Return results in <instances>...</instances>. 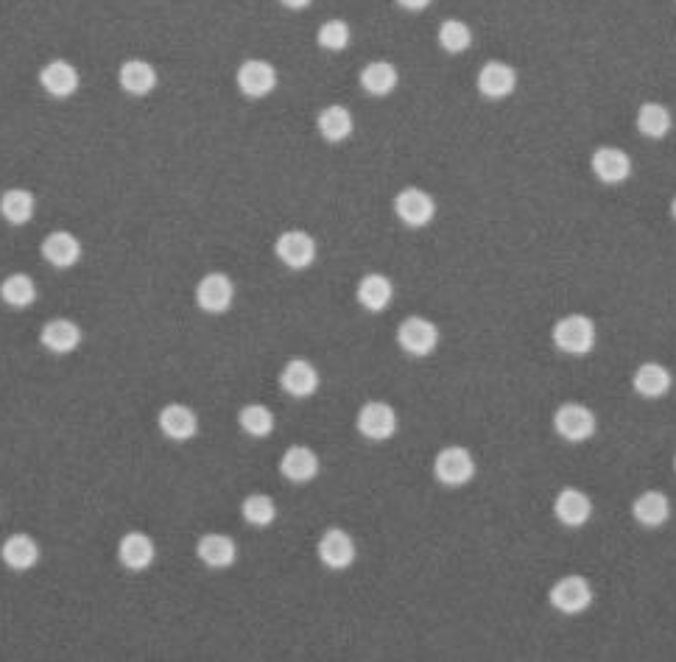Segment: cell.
<instances>
[{"label": "cell", "instance_id": "6da1fadb", "mask_svg": "<svg viewBox=\"0 0 676 662\" xmlns=\"http://www.w3.org/2000/svg\"><path fill=\"white\" fill-rule=\"evenodd\" d=\"M595 325L590 316L584 313H570V316H562L559 322L551 330V338H554L556 350L565 352V355H587L593 352L595 347Z\"/></svg>", "mask_w": 676, "mask_h": 662}, {"label": "cell", "instance_id": "7a4b0ae2", "mask_svg": "<svg viewBox=\"0 0 676 662\" xmlns=\"http://www.w3.org/2000/svg\"><path fill=\"white\" fill-rule=\"evenodd\" d=\"M433 475H436L439 484H445V487L453 489L470 484L475 478L473 453L461 445L442 447V450L436 453V459H433Z\"/></svg>", "mask_w": 676, "mask_h": 662}, {"label": "cell", "instance_id": "3957f363", "mask_svg": "<svg viewBox=\"0 0 676 662\" xmlns=\"http://www.w3.org/2000/svg\"><path fill=\"white\" fill-rule=\"evenodd\" d=\"M548 601L562 615H579V612L590 609V604H593V584L584 576H579V573L562 576V579L554 581Z\"/></svg>", "mask_w": 676, "mask_h": 662}, {"label": "cell", "instance_id": "277c9868", "mask_svg": "<svg viewBox=\"0 0 676 662\" xmlns=\"http://www.w3.org/2000/svg\"><path fill=\"white\" fill-rule=\"evenodd\" d=\"M397 344L411 358H428L439 347V327L433 325L431 319L408 316L403 319V325L397 327Z\"/></svg>", "mask_w": 676, "mask_h": 662}, {"label": "cell", "instance_id": "5b68a950", "mask_svg": "<svg viewBox=\"0 0 676 662\" xmlns=\"http://www.w3.org/2000/svg\"><path fill=\"white\" fill-rule=\"evenodd\" d=\"M394 213L406 227L422 230L436 216V202L431 193H425L422 188H403L394 196Z\"/></svg>", "mask_w": 676, "mask_h": 662}, {"label": "cell", "instance_id": "8992f818", "mask_svg": "<svg viewBox=\"0 0 676 662\" xmlns=\"http://www.w3.org/2000/svg\"><path fill=\"white\" fill-rule=\"evenodd\" d=\"M235 302V283L224 271H210L204 274L199 285H196V305L202 308L204 313H227Z\"/></svg>", "mask_w": 676, "mask_h": 662}, {"label": "cell", "instance_id": "52a82bcc", "mask_svg": "<svg viewBox=\"0 0 676 662\" xmlns=\"http://www.w3.org/2000/svg\"><path fill=\"white\" fill-rule=\"evenodd\" d=\"M595 414L582 403H565V406L556 408L554 414V431L565 439V442H587L595 433Z\"/></svg>", "mask_w": 676, "mask_h": 662}, {"label": "cell", "instance_id": "ba28073f", "mask_svg": "<svg viewBox=\"0 0 676 662\" xmlns=\"http://www.w3.org/2000/svg\"><path fill=\"white\" fill-rule=\"evenodd\" d=\"M358 431L369 442H386L397 433V414L389 403L383 400H369L358 411V419H355Z\"/></svg>", "mask_w": 676, "mask_h": 662}, {"label": "cell", "instance_id": "9c48e42d", "mask_svg": "<svg viewBox=\"0 0 676 662\" xmlns=\"http://www.w3.org/2000/svg\"><path fill=\"white\" fill-rule=\"evenodd\" d=\"M316 554H319V562L325 568L347 570L352 568V562L358 556V548H355V540H352L344 528H327L325 534L319 537Z\"/></svg>", "mask_w": 676, "mask_h": 662}, {"label": "cell", "instance_id": "30bf717a", "mask_svg": "<svg viewBox=\"0 0 676 662\" xmlns=\"http://www.w3.org/2000/svg\"><path fill=\"white\" fill-rule=\"evenodd\" d=\"M274 255L280 257V263L288 269L302 271L313 266V260H316V241L308 232L285 230L274 244Z\"/></svg>", "mask_w": 676, "mask_h": 662}, {"label": "cell", "instance_id": "8fae6325", "mask_svg": "<svg viewBox=\"0 0 676 662\" xmlns=\"http://www.w3.org/2000/svg\"><path fill=\"white\" fill-rule=\"evenodd\" d=\"M235 82L246 98H266L277 90V68L266 59H246L235 73Z\"/></svg>", "mask_w": 676, "mask_h": 662}, {"label": "cell", "instance_id": "7c38bea8", "mask_svg": "<svg viewBox=\"0 0 676 662\" xmlns=\"http://www.w3.org/2000/svg\"><path fill=\"white\" fill-rule=\"evenodd\" d=\"M478 93L489 98V101H503L517 90V70L509 65V62H498L492 59L484 68L478 70Z\"/></svg>", "mask_w": 676, "mask_h": 662}, {"label": "cell", "instance_id": "4fadbf2b", "mask_svg": "<svg viewBox=\"0 0 676 662\" xmlns=\"http://www.w3.org/2000/svg\"><path fill=\"white\" fill-rule=\"evenodd\" d=\"M40 252H42V257H45V263H48V266H54V269H59V271L73 269V266H76L84 255L82 241H79V238L68 230H56V232H51V235H45Z\"/></svg>", "mask_w": 676, "mask_h": 662}, {"label": "cell", "instance_id": "5bb4252c", "mask_svg": "<svg viewBox=\"0 0 676 662\" xmlns=\"http://www.w3.org/2000/svg\"><path fill=\"white\" fill-rule=\"evenodd\" d=\"M157 425H160L165 439H171V442H190L199 433V417L185 403H168V406L160 408Z\"/></svg>", "mask_w": 676, "mask_h": 662}, {"label": "cell", "instance_id": "9a60e30c", "mask_svg": "<svg viewBox=\"0 0 676 662\" xmlns=\"http://www.w3.org/2000/svg\"><path fill=\"white\" fill-rule=\"evenodd\" d=\"M593 174L604 182V185H621L632 176V157L618 146H601L593 151L590 157Z\"/></svg>", "mask_w": 676, "mask_h": 662}, {"label": "cell", "instance_id": "2e32d148", "mask_svg": "<svg viewBox=\"0 0 676 662\" xmlns=\"http://www.w3.org/2000/svg\"><path fill=\"white\" fill-rule=\"evenodd\" d=\"M154 559H157V548H154V540L146 531L123 534L121 542H118V562L123 568L140 573V570H149L154 565Z\"/></svg>", "mask_w": 676, "mask_h": 662}, {"label": "cell", "instance_id": "e0dca14e", "mask_svg": "<svg viewBox=\"0 0 676 662\" xmlns=\"http://www.w3.org/2000/svg\"><path fill=\"white\" fill-rule=\"evenodd\" d=\"M84 333L73 319H51L40 330V344L54 355H70L82 347Z\"/></svg>", "mask_w": 676, "mask_h": 662}, {"label": "cell", "instance_id": "ac0fdd59", "mask_svg": "<svg viewBox=\"0 0 676 662\" xmlns=\"http://www.w3.org/2000/svg\"><path fill=\"white\" fill-rule=\"evenodd\" d=\"M554 514L562 526L582 528L593 517V500L587 492L576 487L559 489V495L554 500Z\"/></svg>", "mask_w": 676, "mask_h": 662}, {"label": "cell", "instance_id": "d6986e66", "mask_svg": "<svg viewBox=\"0 0 676 662\" xmlns=\"http://www.w3.org/2000/svg\"><path fill=\"white\" fill-rule=\"evenodd\" d=\"M280 386L285 394H291L297 400L313 397L319 389V369L305 358H291L280 372Z\"/></svg>", "mask_w": 676, "mask_h": 662}, {"label": "cell", "instance_id": "ffe728a7", "mask_svg": "<svg viewBox=\"0 0 676 662\" xmlns=\"http://www.w3.org/2000/svg\"><path fill=\"white\" fill-rule=\"evenodd\" d=\"M0 559L9 570H17V573H26L37 562H40V545L37 540L26 534V531H17V534H9L3 545H0Z\"/></svg>", "mask_w": 676, "mask_h": 662}, {"label": "cell", "instance_id": "44dd1931", "mask_svg": "<svg viewBox=\"0 0 676 662\" xmlns=\"http://www.w3.org/2000/svg\"><path fill=\"white\" fill-rule=\"evenodd\" d=\"M196 556L202 559L207 568L227 570L232 568L235 559H238V545H235V540H232L230 534L210 531V534H202L199 542H196Z\"/></svg>", "mask_w": 676, "mask_h": 662}, {"label": "cell", "instance_id": "7402d4cb", "mask_svg": "<svg viewBox=\"0 0 676 662\" xmlns=\"http://www.w3.org/2000/svg\"><path fill=\"white\" fill-rule=\"evenodd\" d=\"M40 84L51 98H70L79 90L82 76H79L76 65H70L68 59H54V62H48L40 70Z\"/></svg>", "mask_w": 676, "mask_h": 662}, {"label": "cell", "instance_id": "603a6c76", "mask_svg": "<svg viewBox=\"0 0 676 662\" xmlns=\"http://www.w3.org/2000/svg\"><path fill=\"white\" fill-rule=\"evenodd\" d=\"M280 473L291 484H311L319 475V456L308 445H291L280 459Z\"/></svg>", "mask_w": 676, "mask_h": 662}, {"label": "cell", "instance_id": "cb8c5ba5", "mask_svg": "<svg viewBox=\"0 0 676 662\" xmlns=\"http://www.w3.org/2000/svg\"><path fill=\"white\" fill-rule=\"evenodd\" d=\"M358 305L369 313H383L394 299V285L386 274H366L355 288Z\"/></svg>", "mask_w": 676, "mask_h": 662}, {"label": "cell", "instance_id": "d4e9b609", "mask_svg": "<svg viewBox=\"0 0 676 662\" xmlns=\"http://www.w3.org/2000/svg\"><path fill=\"white\" fill-rule=\"evenodd\" d=\"M118 84L126 95H149L157 87V70L146 59H126L118 68Z\"/></svg>", "mask_w": 676, "mask_h": 662}, {"label": "cell", "instance_id": "484cf974", "mask_svg": "<svg viewBox=\"0 0 676 662\" xmlns=\"http://www.w3.org/2000/svg\"><path fill=\"white\" fill-rule=\"evenodd\" d=\"M671 383H674V375H671V369L663 364H640L637 366L635 378H632V386H635V392L640 397H646V400H657V397H665V394L671 392Z\"/></svg>", "mask_w": 676, "mask_h": 662}, {"label": "cell", "instance_id": "4316f807", "mask_svg": "<svg viewBox=\"0 0 676 662\" xmlns=\"http://www.w3.org/2000/svg\"><path fill=\"white\" fill-rule=\"evenodd\" d=\"M632 514L643 528H660L671 517V500L665 498V492L649 489V492L637 495L635 503H632Z\"/></svg>", "mask_w": 676, "mask_h": 662}, {"label": "cell", "instance_id": "83f0119b", "mask_svg": "<svg viewBox=\"0 0 676 662\" xmlns=\"http://www.w3.org/2000/svg\"><path fill=\"white\" fill-rule=\"evenodd\" d=\"M358 82H361V90H364L366 95L383 98V95H392L394 90H397V84H400V73H397V68H394L392 62L378 59V62H369V65L361 70Z\"/></svg>", "mask_w": 676, "mask_h": 662}, {"label": "cell", "instance_id": "f1b7e54d", "mask_svg": "<svg viewBox=\"0 0 676 662\" xmlns=\"http://www.w3.org/2000/svg\"><path fill=\"white\" fill-rule=\"evenodd\" d=\"M637 132L643 137H651V140H663V137L671 135L674 129V115L665 104H657V101H646L643 107L637 109Z\"/></svg>", "mask_w": 676, "mask_h": 662}, {"label": "cell", "instance_id": "f546056e", "mask_svg": "<svg viewBox=\"0 0 676 662\" xmlns=\"http://www.w3.org/2000/svg\"><path fill=\"white\" fill-rule=\"evenodd\" d=\"M37 213V199L26 188H9L0 196V216L6 218L12 227H23Z\"/></svg>", "mask_w": 676, "mask_h": 662}, {"label": "cell", "instance_id": "4dcf8cb0", "mask_svg": "<svg viewBox=\"0 0 676 662\" xmlns=\"http://www.w3.org/2000/svg\"><path fill=\"white\" fill-rule=\"evenodd\" d=\"M316 129H319V135L325 137L327 143H344L352 135L355 121H352L350 109L341 107V104H330V107H325L316 115Z\"/></svg>", "mask_w": 676, "mask_h": 662}, {"label": "cell", "instance_id": "1f68e13d", "mask_svg": "<svg viewBox=\"0 0 676 662\" xmlns=\"http://www.w3.org/2000/svg\"><path fill=\"white\" fill-rule=\"evenodd\" d=\"M0 299H3V305H9L14 311H26L37 302V283L23 271L9 274L0 283Z\"/></svg>", "mask_w": 676, "mask_h": 662}, {"label": "cell", "instance_id": "d6a6232c", "mask_svg": "<svg viewBox=\"0 0 676 662\" xmlns=\"http://www.w3.org/2000/svg\"><path fill=\"white\" fill-rule=\"evenodd\" d=\"M238 425H241V431L246 436H252V439H266L274 431V414H271V408L260 406V403H249V406L241 408V414H238Z\"/></svg>", "mask_w": 676, "mask_h": 662}, {"label": "cell", "instance_id": "836d02e7", "mask_svg": "<svg viewBox=\"0 0 676 662\" xmlns=\"http://www.w3.org/2000/svg\"><path fill=\"white\" fill-rule=\"evenodd\" d=\"M241 514H244V520L249 526L269 528L274 523V517H277V503L269 495H263V492H252L241 503Z\"/></svg>", "mask_w": 676, "mask_h": 662}, {"label": "cell", "instance_id": "e575fe53", "mask_svg": "<svg viewBox=\"0 0 676 662\" xmlns=\"http://www.w3.org/2000/svg\"><path fill=\"white\" fill-rule=\"evenodd\" d=\"M439 45L445 48L447 54H464L473 45V28L467 26L464 20L450 17L439 26Z\"/></svg>", "mask_w": 676, "mask_h": 662}, {"label": "cell", "instance_id": "d590c367", "mask_svg": "<svg viewBox=\"0 0 676 662\" xmlns=\"http://www.w3.org/2000/svg\"><path fill=\"white\" fill-rule=\"evenodd\" d=\"M350 40H352L350 23H347V20H338V17L325 20V23L319 26V31H316V45L330 51V54L344 51V48L350 45Z\"/></svg>", "mask_w": 676, "mask_h": 662}, {"label": "cell", "instance_id": "8d00e7d4", "mask_svg": "<svg viewBox=\"0 0 676 662\" xmlns=\"http://www.w3.org/2000/svg\"><path fill=\"white\" fill-rule=\"evenodd\" d=\"M397 6H403L406 12H422L431 6V0H397Z\"/></svg>", "mask_w": 676, "mask_h": 662}, {"label": "cell", "instance_id": "74e56055", "mask_svg": "<svg viewBox=\"0 0 676 662\" xmlns=\"http://www.w3.org/2000/svg\"><path fill=\"white\" fill-rule=\"evenodd\" d=\"M285 9H291V12H302V9H308L313 0H280Z\"/></svg>", "mask_w": 676, "mask_h": 662}, {"label": "cell", "instance_id": "f35d334b", "mask_svg": "<svg viewBox=\"0 0 676 662\" xmlns=\"http://www.w3.org/2000/svg\"><path fill=\"white\" fill-rule=\"evenodd\" d=\"M671 216L676 218V196H674V202H671Z\"/></svg>", "mask_w": 676, "mask_h": 662}, {"label": "cell", "instance_id": "ab89813d", "mask_svg": "<svg viewBox=\"0 0 676 662\" xmlns=\"http://www.w3.org/2000/svg\"><path fill=\"white\" fill-rule=\"evenodd\" d=\"M674 470H676V456H674Z\"/></svg>", "mask_w": 676, "mask_h": 662}]
</instances>
